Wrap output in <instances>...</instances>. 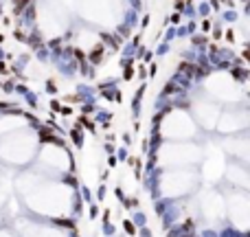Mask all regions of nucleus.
<instances>
[{
  "label": "nucleus",
  "instance_id": "obj_1",
  "mask_svg": "<svg viewBox=\"0 0 250 237\" xmlns=\"http://www.w3.org/2000/svg\"><path fill=\"white\" fill-rule=\"evenodd\" d=\"M26 2H29V0H15V7H18V9H20V7H24Z\"/></svg>",
  "mask_w": 250,
  "mask_h": 237
}]
</instances>
